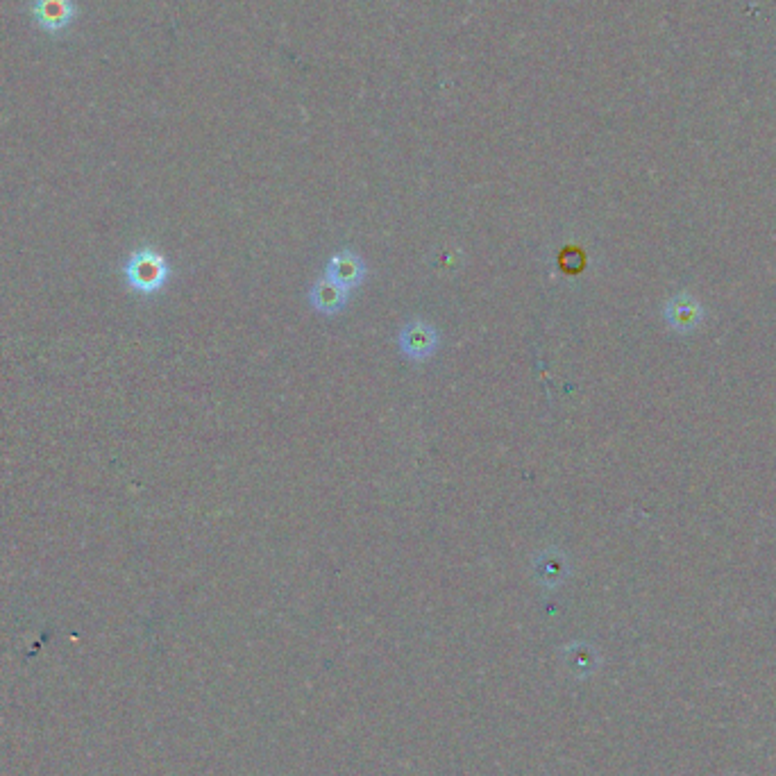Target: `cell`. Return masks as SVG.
<instances>
[{
  "mask_svg": "<svg viewBox=\"0 0 776 776\" xmlns=\"http://www.w3.org/2000/svg\"><path fill=\"white\" fill-rule=\"evenodd\" d=\"M80 10L75 0H30V19L39 32L62 37L78 21Z\"/></svg>",
  "mask_w": 776,
  "mask_h": 776,
  "instance_id": "6da1fadb",
  "label": "cell"
},
{
  "mask_svg": "<svg viewBox=\"0 0 776 776\" xmlns=\"http://www.w3.org/2000/svg\"><path fill=\"white\" fill-rule=\"evenodd\" d=\"M132 289L141 293H153L166 282V261L153 250H139L125 268Z\"/></svg>",
  "mask_w": 776,
  "mask_h": 776,
  "instance_id": "7a4b0ae2",
  "label": "cell"
},
{
  "mask_svg": "<svg viewBox=\"0 0 776 776\" xmlns=\"http://www.w3.org/2000/svg\"><path fill=\"white\" fill-rule=\"evenodd\" d=\"M434 341H436L434 332L423 323H413L411 327H407V332H404V336H402L404 350H407L409 354H418V357H423V354L432 350Z\"/></svg>",
  "mask_w": 776,
  "mask_h": 776,
  "instance_id": "3957f363",
  "label": "cell"
},
{
  "mask_svg": "<svg viewBox=\"0 0 776 776\" xmlns=\"http://www.w3.org/2000/svg\"><path fill=\"white\" fill-rule=\"evenodd\" d=\"M330 275L332 282L339 286H350L359 280L361 275V264L352 255H341L332 261L330 266Z\"/></svg>",
  "mask_w": 776,
  "mask_h": 776,
  "instance_id": "277c9868",
  "label": "cell"
},
{
  "mask_svg": "<svg viewBox=\"0 0 776 776\" xmlns=\"http://www.w3.org/2000/svg\"><path fill=\"white\" fill-rule=\"evenodd\" d=\"M314 295H316V305H318L320 309H325V311L336 309V307L341 305V300H343L341 286H339V284H334L332 280H330V282L318 284V289H316Z\"/></svg>",
  "mask_w": 776,
  "mask_h": 776,
  "instance_id": "5b68a950",
  "label": "cell"
}]
</instances>
